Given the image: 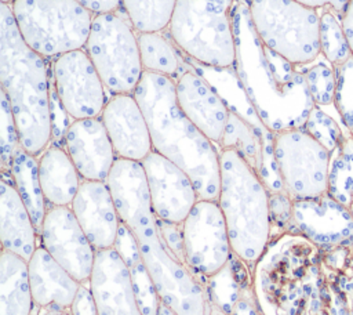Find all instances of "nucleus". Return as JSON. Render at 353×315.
Instances as JSON below:
<instances>
[{"instance_id":"7","label":"nucleus","mask_w":353,"mask_h":315,"mask_svg":"<svg viewBox=\"0 0 353 315\" xmlns=\"http://www.w3.org/2000/svg\"><path fill=\"white\" fill-rule=\"evenodd\" d=\"M167 29L172 43L199 64L212 68L234 66L232 8L212 0H176Z\"/></svg>"},{"instance_id":"1","label":"nucleus","mask_w":353,"mask_h":315,"mask_svg":"<svg viewBox=\"0 0 353 315\" xmlns=\"http://www.w3.org/2000/svg\"><path fill=\"white\" fill-rule=\"evenodd\" d=\"M251 272L262 315H353V236L319 246L284 232Z\"/></svg>"},{"instance_id":"44","label":"nucleus","mask_w":353,"mask_h":315,"mask_svg":"<svg viewBox=\"0 0 353 315\" xmlns=\"http://www.w3.org/2000/svg\"><path fill=\"white\" fill-rule=\"evenodd\" d=\"M341 22H342V28L345 30L352 55H353V0H349L343 14L341 15Z\"/></svg>"},{"instance_id":"39","label":"nucleus","mask_w":353,"mask_h":315,"mask_svg":"<svg viewBox=\"0 0 353 315\" xmlns=\"http://www.w3.org/2000/svg\"><path fill=\"white\" fill-rule=\"evenodd\" d=\"M50 115H51V144L65 148V137L72 122L69 113L62 105L51 76L50 82Z\"/></svg>"},{"instance_id":"27","label":"nucleus","mask_w":353,"mask_h":315,"mask_svg":"<svg viewBox=\"0 0 353 315\" xmlns=\"http://www.w3.org/2000/svg\"><path fill=\"white\" fill-rule=\"evenodd\" d=\"M10 174L19 196L30 213L34 227L40 231L48 204L40 184L39 159L19 146L14 155Z\"/></svg>"},{"instance_id":"30","label":"nucleus","mask_w":353,"mask_h":315,"mask_svg":"<svg viewBox=\"0 0 353 315\" xmlns=\"http://www.w3.org/2000/svg\"><path fill=\"white\" fill-rule=\"evenodd\" d=\"M219 146L221 149L237 152L259 175L262 166V142L255 130L233 112H229Z\"/></svg>"},{"instance_id":"35","label":"nucleus","mask_w":353,"mask_h":315,"mask_svg":"<svg viewBox=\"0 0 353 315\" xmlns=\"http://www.w3.org/2000/svg\"><path fill=\"white\" fill-rule=\"evenodd\" d=\"M303 128L321 142L331 153L338 148L345 133L349 131L343 124H339L331 115L317 105L309 113Z\"/></svg>"},{"instance_id":"26","label":"nucleus","mask_w":353,"mask_h":315,"mask_svg":"<svg viewBox=\"0 0 353 315\" xmlns=\"http://www.w3.org/2000/svg\"><path fill=\"white\" fill-rule=\"evenodd\" d=\"M114 249L128 269L132 289L142 312L145 315H157L161 298L146 265L143 264L131 231L123 222L119 228Z\"/></svg>"},{"instance_id":"18","label":"nucleus","mask_w":353,"mask_h":315,"mask_svg":"<svg viewBox=\"0 0 353 315\" xmlns=\"http://www.w3.org/2000/svg\"><path fill=\"white\" fill-rule=\"evenodd\" d=\"M70 209L97 251L114 247L121 220L106 181L83 180Z\"/></svg>"},{"instance_id":"2","label":"nucleus","mask_w":353,"mask_h":315,"mask_svg":"<svg viewBox=\"0 0 353 315\" xmlns=\"http://www.w3.org/2000/svg\"><path fill=\"white\" fill-rule=\"evenodd\" d=\"M106 182L161 301L176 315H207L210 304L203 280L171 253L161 236L142 163L117 158Z\"/></svg>"},{"instance_id":"21","label":"nucleus","mask_w":353,"mask_h":315,"mask_svg":"<svg viewBox=\"0 0 353 315\" xmlns=\"http://www.w3.org/2000/svg\"><path fill=\"white\" fill-rule=\"evenodd\" d=\"M294 232L319 246L335 245L353 236V213L328 193L294 200Z\"/></svg>"},{"instance_id":"10","label":"nucleus","mask_w":353,"mask_h":315,"mask_svg":"<svg viewBox=\"0 0 353 315\" xmlns=\"http://www.w3.org/2000/svg\"><path fill=\"white\" fill-rule=\"evenodd\" d=\"M85 51L109 93L134 94L143 66L130 19L119 11L94 14Z\"/></svg>"},{"instance_id":"48","label":"nucleus","mask_w":353,"mask_h":315,"mask_svg":"<svg viewBox=\"0 0 353 315\" xmlns=\"http://www.w3.org/2000/svg\"><path fill=\"white\" fill-rule=\"evenodd\" d=\"M212 1H216V3H219V4H222V6L228 7V8H232L236 0H212Z\"/></svg>"},{"instance_id":"41","label":"nucleus","mask_w":353,"mask_h":315,"mask_svg":"<svg viewBox=\"0 0 353 315\" xmlns=\"http://www.w3.org/2000/svg\"><path fill=\"white\" fill-rule=\"evenodd\" d=\"M70 315H98L97 301L91 290L90 282L80 283L76 297L69 309Z\"/></svg>"},{"instance_id":"16","label":"nucleus","mask_w":353,"mask_h":315,"mask_svg":"<svg viewBox=\"0 0 353 315\" xmlns=\"http://www.w3.org/2000/svg\"><path fill=\"white\" fill-rule=\"evenodd\" d=\"M101 119L117 158L142 162L153 151L146 117L134 94L113 95Z\"/></svg>"},{"instance_id":"38","label":"nucleus","mask_w":353,"mask_h":315,"mask_svg":"<svg viewBox=\"0 0 353 315\" xmlns=\"http://www.w3.org/2000/svg\"><path fill=\"white\" fill-rule=\"evenodd\" d=\"M269 211L272 224V238L284 232H294V200L283 192H269Z\"/></svg>"},{"instance_id":"42","label":"nucleus","mask_w":353,"mask_h":315,"mask_svg":"<svg viewBox=\"0 0 353 315\" xmlns=\"http://www.w3.org/2000/svg\"><path fill=\"white\" fill-rule=\"evenodd\" d=\"M79 1L83 6H85L92 14L116 12L123 8L121 0H79Z\"/></svg>"},{"instance_id":"9","label":"nucleus","mask_w":353,"mask_h":315,"mask_svg":"<svg viewBox=\"0 0 353 315\" xmlns=\"http://www.w3.org/2000/svg\"><path fill=\"white\" fill-rule=\"evenodd\" d=\"M250 15L261 41L292 65L320 55V15L296 0H251Z\"/></svg>"},{"instance_id":"13","label":"nucleus","mask_w":353,"mask_h":315,"mask_svg":"<svg viewBox=\"0 0 353 315\" xmlns=\"http://www.w3.org/2000/svg\"><path fill=\"white\" fill-rule=\"evenodd\" d=\"M57 94L72 120L99 117L105 105V86L85 50L57 57L51 64Z\"/></svg>"},{"instance_id":"29","label":"nucleus","mask_w":353,"mask_h":315,"mask_svg":"<svg viewBox=\"0 0 353 315\" xmlns=\"http://www.w3.org/2000/svg\"><path fill=\"white\" fill-rule=\"evenodd\" d=\"M328 195L338 203L353 209V135L346 131L338 148L331 153Z\"/></svg>"},{"instance_id":"23","label":"nucleus","mask_w":353,"mask_h":315,"mask_svg":"<svg viewBox=\"0 0 353 315\" xmlns=\"http://www.w3.org/2000/svg\"><path fill=\"white\" fill-rule=\"evenodd\" d=\"M0 240L3 250L12 251L25 260H29L39 246V231L10 171H1L0 181Z\"/></svg>"},{"instance_id":"32","label":"nucleus","mask_w":353,"mask_h":315,"mask_svg":"<svg viewBox=\"0 0 353 315\" xmlns=\"http://www.w3.org/2000/svg\"><path fill=\"white\" fill-rule=\"evenodd\" d=\"M320 54L334 66L352 57L341 18L334 10H324L320 15Z\"/></svg>"},{"instance_id":"28","label":"nucleus","mask_w":353,"mask_h":315,"mask_svg":"<svg viewBox=\"0 0 353 315\" xmlns=\"http://www.w3.org/2000/svg\"><path fill=\"white\" fill-rule=\"evenodd\" d=\"M137 36L143 70L178 79L190 69L181 50L160 32H138Z\"/></svg>"},{"instance_id":"46","label":"nucleus","mask_w":353,"mask_h":315,"mask_svg":"<svg viewBox=\"0 0 353 315\" xmlns=\"http://www.w3.org/2000/svg\"><path fill=\"white\" fill-rule=\"evenodd\" d=\"M157 315H176L175 311H172L167 304H164L163 301H160L159 305V314Z\"/></svg>"},{"instance_id":"31","label":"nucleus","mask_w":353,"mask_h":315,"mask_svg":"<svg viewBox=\"0 0 353 315\" xmlns=\"http://www.w3.org/2000/svg\"><path fill=\"white\" fill-rule=\"evenodd\" d=\"M176 0H121L137 32H161L168 26Z\"/></svg>"},{"instance_id":"43","label":"nucleus","mask_w":353,"mask_h":315,"mask_svg":"<svg viewBox=\"0 0 353 315\" xmlns=\"http://www.w3.org/2000/svg\"><path fill=\"white\" fill-rule=\"evenodd\" d=\"M296 1L303 6H307L310 8H314V10L330 7L339 15L343 14V11L349 3V0H296Z\"/></svg>"},{"instance_id":"14","label":"nucleus","mask_w":353,"mask_h":315,"mask_svg":"<svg viewBox=\"0 0 353 315\" xmlns=\"http://www.w3.org/2000/svg\"><path fill=\"white\" fill-rule=\"evenodd\" d=\"M40 245L80 283L90 282L97 250L70 206H48L39 231Z\"/></svg>"},{"instance_id":"15","label":"nucleus","mask_w":353,"mask_h":315,"mask_svg":"<svg viewBox=\"0 0 353 315\" xmlns=\"http://www.w3.org/2000/svg\"><path fill=\"white\" fill-rule=\"evenodd\" d=\"M141 163L157 218L182 224L200 199L190 177L156 151H152Z\"/></svg>"},{"instance_id":"22","label":"nucleus","mask_w":353,"mask_h":315,"mask_svg":"<svg viewBox=\"0 0 353 315\" xmlns=\"http://www.w3.org/2000/svg\"><path fill=\"white\" fill-rule=\"evenodd\" d=\"M28 268L34 305L69 311L80 282L54 260L41 245L28 260Z\"/></svg>"},{"instance_id":"36","label":"nucleus","mask_w":353,"mask_h":315,"mask_svg":"<svg viewBox=\"0 0 353 315\" xmlns=\"http://www.w3.org/2000/svg\"><path fill=\"white\" fill-rule=\"evenodd\" d=\"M336 90L334 106L342 124L353 135V55L341 65H335Z\"/></svg>"},{"instance_id":"34","label":"nucleus","mask_w":353,"mask_h":315,"mask_svg":"<svg viewBox=\"0 0 353 315\" xmlns=\"http://www.w3.org/2000/svg\"><path fill=\"white\" fill-rule=\"evenodd\" d=\"M305 80L310 97L317 106L334 105L336 90L335 68L328 61L310 66L305 73Z\"/></svg>"},{"instance_id":"49","label":"nucleus","mask_w":353,"mask_h":315,"mask_svg":"<svg viewBox=\"0 0 353 315\" xmlns=\"http://www.w3.org/2000/svg\"><path fill=\"white\" fill-rule=\"evenodd\" d=\"M15 0H0V3H6V4H12Z\"/></svg>"},{"instance_id":"24","label":"nucleus","mask_w":353,"mask_h":315,"mask_svg":"<svg viewBox=\"0 0 353 315\" xmlns=\"http://www.w3.org/2000/svg\"><path fill=\"white\" fill-rule=\"evenodd\" d=\"M39 177L48 206H70L83 181L66 149L54 144L39 158Z\"/></svg>"},{"instance_id":"45","label":"nucleus","mask_w":353,"mask_h":315,"mask_svg":"<svg viewBox=\"0 0 353 315\" xmlns=\"http://www.w3.org/2000/svg\"><path fill=\"white\" fill-rule=\"evenodd\" d=\"M30 315H70L69 311H65V309H51V308H40V307H36L33 308L32 314Z\"/></svg>"},{"instance_id":"25","label":"nucleus","mask_w":353,"mask_h":315,"mask_svg":"<svg viewBox=\"0 0 353 315\" xmlns=\"http://www.w3.org/2000/svg\"><path fill=\"white\" fill-rule=\"evenodd\" d=\"M33 308L28 260L12 251L1 250L0 315H30Z\"/></svg>"},{"instance_id":"4","label":"nucleus","mask_w":353,"mask_h":315,"mask_svg":"<svg viewBox=\"0 0 353 315\" xmlns=\"http://www.w3.org/2000/svg\"><path fill=\"white\" fill-rule=\"evenodd\" d=\"M134 95L146 117L153 151L170 159L190 177L200 199L218 200L219 152L181 111L175 80L143 70Z\"/></svg>"},{"instance_id":"33","label":"nucleus","mask_w":353,"mask_h":315,"mask_svg":"<svg viewBox=\"0 0 353 315\" xmlns=\"http://www.w3.org/2000/svg\"><path fill=\"white\" fill-rule=\"evenodd\" d=\"M203 286L205 289L208 303L230 315L234 304L240 297V282L233 267L232 257L222 269L211 276L204 278Z\"/></svg>"},{"instance_id":"19","label":"nucleus","mask_w":353,"mask_h":315,"mask_svg":"<svg viewBox=\"0 0 353 315\" xmlns=\"http://www.w3.org/2000/svg\"><path fill=\"white\" fill-rule=\"evenodd\" d=\"M90 286L98 315H145L137 301L128 269L114 247L97 251Z\"/></svg>"},{"instance_id":"8","label":"nucleus","mask_w":353,"mask_h":315,"mask_svg":"<svg viewBox=\"0 0 353 315\" xmlns=\"http://www.w3.org/2000/svg\"><path fill=\"white\" fill-rule=\"evenodd\" d=\"M11 8L25 43L46 59L85 47L94 14L79 0H15Z\"/></svg>"},{"instance_id":"3","label":"nucleus","mask_w":353,"mask_h":315,"mask_svg":"<svg viewBox=\"0 0 353 315\" xmlns=\"http://www.w3.org/2000/svg\"><path fill=\"white\" fill-rule=\"evenodd\" d=\"M236 37L234 69L263 124L273 133L305 126L316 106L305 75L258 37L247 1L232 7Z\"/></svg>"},{"instance_id":"12","label":"nucleus","mask_w":353,"mask_h":315,"mask_svg":"<svg viewBox=\"0 0 353 315\" xmlns=\"http://www.w3.org/2000/svg\"><path fill=\"white\" fill-rule=\"evenodd\" d=\"M182 232L185 262L203 282L229 262L233 251L218 200L199 199L182 222Z\"/></svg>"},{"instance_id":"47","label":"nucleus","mask_w":353,"mask_h":315,"mask_svg":"<svg viewBox=\"0 0 353 315\" xmlns=\"http://www.w3.org/2000/svg\"><path fill=\"white\" fill-rule=\"evenodd\" d=\"M208 304H210V303H208ZM207 315H228V314L223 312L222 309H219L218 307L210 304V307H208V314H207Z\"/></svg>"},{"instance_id":"37","label":"nucleus","mask_w":353,"mask_h":315,"mask_svg":"<svg viewBox=\"0 0 353 315\" xmlns=\"http://www.w3.org/2000/svg\"><path fill=\"white\" fill-rule=\"evenodd\" d=\"M0 106H1V123H0V160L1 171H10L14 155L21 146L19 133L15 123L14 113L11 111L10 101L3 90H0Z\"/></svg>"},{"instance_id":"50","label":"nucleus","mask_w":353,"mask_h":315,"mask_svg":"<svg viewBox=\"0 0 353 315\" xmlns=\"http://www.w3.org/2000/svg\"><path fill=\"white\" fill-rule=\"evenodd\" d=\"M239 1H247V3H250L251 0H239Z\"/></svg>"},{"instance_id":"11","label":"nucleus","mask_w":353,"mask_h":315,"mask_svg":"<svg viewBox=\"0 0 353 315\" xmlns=\"http://www.w3.org/2000/svg\"><path fill=\"white\" fill-rule=\"evenodd\" d=\"M274 155L284 189L292 200L328 193L331 152L303 127L276 133Z\"/></svg>"},{"instance_id":"20","label":"nucleus","mask_w":353,"mask_h":315,"mask_svg":"<svg viewBox=\"0 0 353 315\" xmlns=\"http://www.w3.org/2000/svg\"><path fill=\"white\" fill-rule=\"evenodd\" d=\"M175 93L176 102L185 116L210 141L219 145L229 117V109L216 91L190 68L175 80Z\"/></svg>"},{"instance_id":"6","label":"nucleus","mask_w":353,"mask_h":315,"mask_svg":"<svg viewBox=\"0 0 353 315\" xmlns=\"http://www.w3.org/2000/svg\"><path fill=\"white\" fill-rule=\"evenodd\" d=\"M219 163L218 203L226 221L232 251L252 271L272 236L269 191L237 152L221 149Z\"/></svg>"},{"instance_id":"17","label":"nucleus","mask_w":353,"mask_h":315,"mask_svg":"<svg viewBox=\"0 0 353 315\" xmlns=\"http://www.w3.org/2000/svg\"><path fill=\"white\" fill-rule=\"evenodd\" d=\"M65 149L80 177L88 181H108L117 160L101 116L72 120L65 137Z\"/></svg>"},{"instance_id":"40","label":"nucleus","mask_w":353,"mask_h":315,"mask_svg":"<svg viewBox=\"0 0 353 315\" xmlns=\"http://www.w3.org/2000/svg\"><path fill=\"white\" fill-rule=\"evenodd\" d=\"M159 228L161 232L163 239L165 240V245L171 250V253L186 265L185 262V242H183V232H182V224H174L164 220L157 218ZM188 267V265H186Z\"/></svg>"},{"instance_id":"5","label":"nucleus","mask_w":353,"mask_h":315,"mask_svg":"<svg viewBox=\"0 0 353 315\" xmlns=\"http://www.w3.org/2000/svg\"><path fill=\"white\" fill-rule=\"evenodd\" d=\"M44 57L22 39L11 4L0 3V80L19 133L21 146L40 156L51 144L50 82Z\"/></svg>"}]
</instances>
